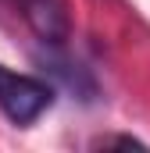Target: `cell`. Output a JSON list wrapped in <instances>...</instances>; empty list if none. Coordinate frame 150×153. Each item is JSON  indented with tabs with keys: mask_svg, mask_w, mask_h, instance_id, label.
Masks as SVG:
<instances>
[{
	"mask_svg": "<svg viewBox=\"0 0 150 153\" xmlns=\"http://www.w3.org/2000/svg\"><path fill=\"white\" fill-rule=\"evenodd\" d=\"M50 103H54V85L46 78L22 75L0 64V111L14 125H32Z\"/></svg>",
	"mask_w": 150,
	"mask_h": 153,
	"instance_id": "obj_1",
	"label": "cell"
},
{
	"mask_svg": "<svg viewBox=\"0 0 150 153\" xmlns=\"http://www.w3.org/2000/svg\"><path fill=\"white\" fill-rule=\"evenodd\" d=\"M29 29L46 46H64L72 36V18H68V0H14Z\"/></svg>",
	"mask_w": 150,
	"mask_h": 153,
	"instance_id": "obj_2",
	"label": "cell"
}]
</instances>
